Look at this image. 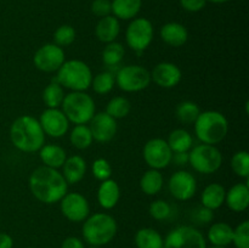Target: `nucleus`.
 Masks as SVG:
<instances>
[{
  "label": "nucleus",
  "instance_id": "c756f323",
  "mask_svg": "<svg viewBox=\"0 0 249 248\" xmlns=\"http://www.w3.org/2000/svg\"><path fill=\"white\" fill-rule=\"evenodd\" d=\"M70 141L78 150H87L94 141L89 126L85 124H78L72 129L70 134Z\"/></svg>",
  "mask_w": 249,
  "mask_h": 248
},
{
  "label": "nucleus",
  "instance_id": "bb28decb",
  "mask_svg": "<svg viewBox=\"0 0 249 248\" xmlns=\"http://www.w3.org/2000/svg\"><path fill=\"white\" fill-rule=\"evenodd\" d=\"M135 245L138 248H163L164 240L155 229L142 228L136 232Z\"/></svg>",
  "mask_w": 249,
  "mask_h": 248
},
{
  "label": "nucleus",
  "instance_id": "e433bc0d",
  "mask_svg": "<svg viewBox=\"0 0 249 248\" xmlns=\"http://www.w3.org/2000/svg\"><path fill=\"white\" fill-rule=\"evenodd\" d=\"M75 40V29L70 24H62L53 33V44L60 48H66Z\"/></svg>",
  "mask_w": 249,
  "mask_h": 248
},
{
  "label": "nucleus",
  "instance_id": "c85d7f7f",
  "mask_svg": "<svg viewBox=\"0 0 249 248\" xmlns=\"http://www.w3.org/2000/svg\"><path fill=\"white\" fill-rule=\"evenodd\" d=\"M140 187L142 192L148 196H155L163 187V175L157 169H148L143 173L140 180Z\"/></svg>",
  "mask_w": 249,
  "mask_h": 248
},
{
  "label": "nucleus",
  "instance_id": "4c0bfd02",
  "mask_svg": "<svg viewBox=\"0 0 249 248\" xmlns=\"http://www.w3.org/2000/svg\"><path fill=\"white\" fill-rule=\"evenodd\" d=\"M150 215L152 216L156 220H167L168 218L172 214V207L168 203L167 201H163V199H156L152 203L150 204Z\"/></svg>",
  "mask_w": 249,
  "mask_h": 248
},
{
  "label": "nucleus",
  "instance_id": "ea45409f",
  "mask_svg": "<svg viewBox=\"0 0 249 248\" xmlns=\"http://www.w3.org/2000/svg\"><path fill=\"white\" fill-rule=\"evenodd\" d=\"M92 175L95 179L100 180V181H105L107 179H111L112 175V167L109 162L105 158H97L92 163Z\"/></svg>",
  "mask_w": 249,
  "mask_h": 248
},
{
  "label": "nucleus",
  "instance_id": "58836bf2",
  "mask_svg": "<svg viewBox=\"0 0 249 248\" xmlns=\"http://www.w3.org/2000/svg\"><path fill=\"white\" fill-rule=\"evenodd\" d=\"M232 243L236 248H249V221L245 220L233 229Z\"/></svg>",
  "mask_w": 249,
  "mask_h": 248
},
{
  "label": "nucleus",
  "instance_id": "4468645a",
  "mask_svg": "<svg viewBox=\"0 0 249 248\" xmlns=\"http://www.w3.org/2000/svg\"><path fill=\"white\" fill-rule=\"evenodd\" d=\"M168 187L175 199L189 201L196 195V177L186 170H178L170 177L169 181H168Z\"/></svg>",
  "mask_w": 249,
  "mask_h": 248
},
{
  "label": "nucleus",
  "instance_id": "9d476101",
  "mask_svg": "<svg viewBox=\"0 0 249 248\" xmlns=\"http://www.w3.org/2000/svg\"><path fill=\"white\" fill-rule=\"evenodd\" d=\"M163 248H207V241L198 229L181 225L168 233Z\"/></svg>",
  "mask_w": 249,
  "mask_h": 248
},
{
  "label": "nucleus",
  "instance_id": "1a4fd4ad",
  "mask_svg": "<svg viewBox=\"0 0 249 248\" xmlns=\"http://www.w3.org/2000/svg\"><path fill=\"white\" fill-rule=\"evenodd\" d=\"M153 26L145 17L134 18L125 32V40L129 48L141 53L151 45L153 40Z\"/></svg>",
  "mask_w": 249,
  "mask_h": 248
},
{
  "label": "nucleus",
  "instance_id": "473e14b6",
  "mask_svg": "<svg viewBox=\"0 0 249 248\" xmlns=\"http://www.w3.org/2000/svg\"><path fill=\"white\" fill-rule=\"evenodd\" d=\"M131 111V104L126 97L116 96L108 101L106 106V113L114 119L125 118Z\"/></svg>",
  "mask_w": 249,
  "mask_h": 248
},
{
  "label": "nucleus",
  "instance_id": "2eb2a0df",
  "mask_svg": "<svg viewBox=\"0 0 249 248\" xmlns=\"http://www.w3.org/2000/svg\"><path fill=\"white\" fill-rule=\"evenodd\" d=\"M43 128L44 134L51 136V138H62L65 134H67L70 128V121L62 109L58 108H46L40 114V118L38 119Z\"/></svg>",
  "mask_w": 249,
  "mask_h": 248
},
{
  "label": "nucleus",
  "instance_id": "393cba45",
  "mask_svg": "<svg viewBox=\"0 0 249 248\" xmlns=\"http://www.w3.org/2000/svg\"><path fill=\"white\" fill-rule=\"evenodd\" d=\"M112 14L118 19H133L140 12L142 0H113Z\"/></svg>",
  "mask_w": 249,
  "mask_h": 248
},
{
  "label": "nucleus",
  "instance_id": "de8ad7c7",
  "mask_svg": "<svg viewBox=\"0 0 249 248\" xmlns=\"http://www.w3.org/2000/svg\"><path fill=\"white\" fill-rule=\"evenodd\" d=\"M207 1L214 2V4H224V2H228L230 1V0H207Z\"/></svg>",
  "mask_w": 249,
  "mask_h": 248
},
{
  "label": "nucleus",
  "instance_id": "f704fd0d",
  "mask_svg": "<svg viewBox=\"0 0 249 248\" xmlns=\"http://www.w3.org/2000/svg\"><path fill=\"white\" fill-rule=\"evenodd\" d=\"M116 79H114L113 73L111 72H100L95 77H92L91 87L94 91L99 95H106L112 91Z\"/></svg>",
  "mask_w": 249,
  "mask_h": 248
},
{
  "label": "nucleus",
  "instance_id": "4be33fe9",
  "mask_svg": "<svg viewBox=\"0 0 249 248\" xmlns=\"http://www.w3.org/2000/svg\"><path fill=\"white\" fill-rule=\"evenodd\" d=\"M121 32V24L119 19L113 15L101 17L95 27V34L101 43L108 44L117 39Z\"/></svg>",
  "mask_w": 249,
  "mask_h": 248
},
{
  "label": "nucleus",
  "instance_id": "f03ea898",
  "mask_svg": "<svg viewBox=\"0 0 249 248\" xmlns=\"http://www.w3.org/2000/svg\"><path fill=\"white\" fill-rule=\"evenodd\" d=\"M10 139L17 150L26 153H34L43 147L45 134L38 119L24 114L15 119L11 124Z\"/></svg>",
  "mask_w": 249,
  "mask_h": 248
},
{
  "label": "nucleus",
  "instance_id": "09e8293b",
  "mask_svg": "<svg viewBox=\"0 0 249 248\" xmlns=\"http://www.w3.org/2000/svg\"><path fill=\"white\" fill-rule=\"evenodd\" d=\"M209 248H228V247H224V246H212V247H209Z\"/></svg>",
  "mask_w": 249,
  "mask_h": 248
},
{
  "label": "nucleus",
  "instance_id": "f257e3e1",
  "mask_svg": "<svg viewBox=\"0 0 249 248\" xmlns=\"http://www.w3.org/2000/svg\"><path fill=\"white\" fill-rule=\"evenodd\" d=\"M29 189L39 202L53 204L60 202L67 194L68 184L62 173L57 169L41 165L32 172L29 177Z\"/></svg>",
  "mask_w": 249,
  "mask_h": 248
},
{
  "label": "nucleus",
  "instance_id": "b1692460",
  "mask_svg": "<svg viewBox=\"0 0 249 248\" xmlns=\"http://www.w3.org/2000/svg\"><path fill=\"white\" fill-rule=\"evenodd\" d=\"M39 157L44 165L58 169L67 159V153H66L65 148L61 146L50 143V145H43V147L39 150Z\"/></svg>",
  "mask_w": 249,
  "mask_h": 248
},
{
  "label": "nucleus",
  "instance_id": "0eeeda50",
  "mask_svg": "<svg viewBox=\"0 0 249 248\" xmlns=\"http://www.w3.org/2000/svg\"><path fill=\"white\" fill-rule=\"evenodd\" d=\"M189 163L196 172L202 174H213L223 164V155L215 145L201 143L189 152Z\"/></svg>",
  "mask_w": 249,
  "mask_h": 248
},
{
  "label": "nucleus",
  "instance_id": "49530a36",
  "mask_svg": "<svg viewBox=\"0 0 249 248\" xmlns=\"http://www.w3.org/2000/svg\"><path fill=\"white\" fill-rule=\"evenodd\" d=\"M14 247V240L9 233L0 232V248H12Z\"/></svg>",
  "mask_w": 249,
  "mask_h": 248
},
{
  "label": "nucleus",
  "instance_id": "a18cd8bd",
  "mask_svg": "<svg viewBox=\"0 0 249 248\" xmlns=\"http://www.w3.org/2000/svg\"><path fill=\"white\" fill-rule=\"evenodd\" d=\"M172 160H174L175 164L185 165L189 163V152H177L173 155Z\"/></svg>",
  "mask_w": 249,
  "mask_h": 248
},
{
  "label": "nucleus",
  "instance_id": "72a5a7b5",
  "mask_svg": "<svg viewBox=\"0 0 249 248\" xmlns=\"http://www.w3.org/2000/svg\"><path fill=\"white\" fill-rule=\"evenodd\" d=\"M124 53H125V50H124L123 45L117 41H112L105 46L104 51H102V61L108 67H116L122 62Z\"/></svg>",
  "mask_w": 249,
  "mask_h": 248
},
{
  "label": "nucleus",
  "instance_id": "f8f14e48",
  "mask_svg": "<svg viewBox=\"0 0 249 248\" xmlns=\"http://www.w3.org/2000/svg\"><path fill=\"white\" fill-rule=\"evenodd\" d=\"M65 61L66 56L63 49L53 43L45 44L39 48L33 57L34 66L45 73L57 72Z\"/></svg>",
  "mask_w": 249,
  "mask_h": 248
},
{
  "label": "nucleus",
  "instance_id": "3c124183",
  "mask_svg": "<svg viewBox=\"0 0 249 248\" xmlns=\"http://www.w3.org/2000/svg\"><path fill=\"white\" fill-rule=\"evenodd\" d=\"M28 248H34V247H28Z\"/></svg>",
  "mask_w": 249,
  "mask_h": 248
},
{
  "label": "nucleus",
  "instance_id": "5701e85b",
  "mask_svg": "<svg viewBox=\"0 0 249 248\" xmlns=\"http://www.w3.org/2000/svg\"><path fill=\"white\" fill-rule=\"evenodd\" d=\"M225 195L226 190L223 185L218 184V182L207 185L201 195L202 206L211 209V211L219 209L225 203Z\"/></svg>",
  "mask_w": 249,
  "mask_h": 248
},
{
  "label": "nucleus",
  "instance_id": "dca6fc26",
  "mask_svg": "<svg viewBox=\"0 0 249 248\" xmlns=\"http://www.w3.org/2000/svg\"><path fill=\"white\" fill-rule=\"evenodd\" d=\"M89 123L92 139L96 140L97 142H108L116 136L117 130H118L117 119L107 114L106 112L95 113Z\"/></svg>",
  "mask_w": 249,
  "mask_h": 248
},
{
  "label": "nucleus",
  "instance_id": "a19ab883",
  "mask_svg": "<svg viewBox=\"0 0 249 248\" xmlns=\"http://www.w3.org/2000/svg\"><path fill=\"white\" fill-rule=\"evenodd\" d=\"M91 12L97 17H105L112 14L111 0H94L91 4Z\"/></svg>",
  "mask_w": 249,
  "mask_h": 248
},
{
  "label": "nucleus",
  "instance_id": "37998d69",
  "mask_svg": "<svg viewBox=\"0 0 249 248\" xmlns=\"http://www.w3.org/2000/svg\"><path fill=\"white\" fill-rule=\"evenodd\" d=\"M213 219V211L211 209L206 208V207L202 206V208L197 209L196 213H195V220L197 223H202V224H207Z\"/></svg>",
  "mask_w": 249,
  "mask_h": 248
},
{
  "label": "nucleus",
  "instance_id": "7ed1b4c3",
  "mask_svg": "<svg viewBox=\"0 0 249 248\" xmlns=\"http://www.w3.org/2000/svg\"><path fill=\"white\" fill-rule=\"evenodd\" d=\"M194 125L197 139L207 145H216L229 133L228 119L219 111L201 112Z\"/></svg>",
  "mask_w": 249,
  "mask_h": 248
},
{
  "label": "nucleus",
  "instance_id": "cd10ccee",
  "mask_svg": "<svg viewBox=\"0 0 249 248\" xmlns=\"http://www.w3.org/2000/svg\"><path fill=\"white\" fill-rule=\"evenodd\" d=\"M167 142L173 153L189 152L191 150L194 140H192L191 134L187 130H185V129H175L169 134Z\"/></svg>",
  "mask_w": 249,
  "mask_h": 248
},
{
  "label": "nucleus",
  "instance_id": "f3484780",
  "mask_svg": "<svg viewBox=\"0 0 249 248\" xmlns=\"http://www.w3.org/2000/svg\"><path fill=\"white\" fill-rule=\"evenodd\" d=\"M181 70L172 62L158 63L151 73V80H153L158 87L165 88V89L177 87L181 80Z\"/></svg>",
  "mask_w": 249,
  "mask_h": 248
},
{
  "label": "nucleus",
  "instance_id": "8fccbe9b",
  "mask_svg": "<svg viewBox=\"0 0 249 248\" xmlns=\"http://www.w3.org/2000/svg\"><path fill=\"white\" fill-rule=\"evenodd\" d=\"M90 248H101V247H97V246H91Z\"/></svg>",
  "mask_w": 249,
  "mask_h": 248
},
{
  "label": "nucleus",
  "instance_id": "a211bd4d",
  "mask_svg": "<svg viewBox=\"0 0 249 248\" xmlns=\"http://www.w3.org/2000/svg\"><path fill=\"white\" fill-rule=\"evenodd\" d=\"M225 203L232 212H245L249 206V186L245 182L233 185L225 195Z\"/></svg>",
  "mask_w": 249,
  "mask_h": 248
},
{
  "label": "nucleus",
  "instance_id": "412c9836",
  "mask_svg": "<svg viewBox=\"0 0 249 248\" xmlns=\"http://www.w3.org/2000/svg\"><path fill=\"white\" fill-rule=\"evenodd\" d=\"M121 198V189L116 180L107 179L101 181L97 190V202L104 209H112Z\"/></svg>",
  "mask_w": 249,
  "mask_h": 248
},
{
  "label": "nucleus",
  "instance_id": "ddd939ff",
  "mask_svg": "<svg viewBox=\"0 0 249 248\" xmlns=\"http://www.w3.org/2000/svg\"><path fill=\"white\" fill-rule=\"evenodd\" d=\"M60 209L62 215L73 223L84 221L90 213L89 202L79 192H67L60 201Z\"/></svg>",
  "mask_w": 249,
  "mask_h": 248
},
{
  "label": "nucleus",
  "instance_id": "aec40b11",
  "mask_svg": "<svg viewBox=\"0 0 249 248\" xmlns=\"http://www.w3.org/2000/svg\"><path fill=\"white\" fill-rule=\"evenodd\" d=\"M160 38L169 46L180 48L186 44L189 39V32L184 24L178 22H168L160 29Z\"/></svg>",
  "mask_w": 249,
  "mask_h": 248
},
{
  "label": "nucleus",
  "instance_id": "20e7f679",
  "mask_svg": "<svg viewBox=\"0 0 249 248\" xmlns=\"http://www.w3.org/2000/svg\"><path fill=\"white\" fill-rule=\"evenodd\" d=\"M118 226L116 219L107 213H95L84 220L82 233L90 246H101L111 242L116 236Z\"/></svg>",
  "mask_w": 249,
  "mask_h": 248
},
{
  "label": "nucleus",
  "instance_id": "c9c22d12",
  "mask_svg": "<svg viewBox=\"0 0 249 248\" xmlns=\"http://www.w3.org/2000/svg\"><path fill=\"white\" fill-rule=\"evenodd\" d=\"M231 168L240 177L248 179L249 177V155L247 151H238L231 158Z\"/></svg>",
  "mask_w": 249,
  "mask_h": 248
},
{
  "label": "nucleus",
  "instance_id": "39448f33",
  "mask_svg": "<svg viewBox=\"0 0 249 248\" xmlns=\"http://www.w3.org/2000/svg\"><path fill=\"white\" fill-rule=\"evenodd\" d=\"M53 80L72 91H85L91 87L92 73L84 61L68 60L58 68L56 79Z\"/></svg>",
  "mask_w": 249,
  "mask_h": 248
},
{
  "label": "nucleus",
  "instance_id": "6e6552de",
  "mask_svg": "<svg viewBox=\"0 0 249 248\" xmlns=\"http://www.w3.org/2000/svg\"><path fill=\"white\" fill-rule=\"evenodd\" d=\"M116 84L125 92H138L146 89L151 83V73L139 65L124 66L114 75Z\"/></svg>",
  "mask_w": 249,
  "mask_h": 248
},
{
  "label": "nucleus",
  "instance_id": "c03bdc74",
  "mask_svg": "<svg viewBox=\"0 0 249 248\" xmlns=\"http://www.w3.org/2000/svg\"><path fill=\"white\" fill-rule=\"evenodd\" d=\"M61 248H85L84 243L80 238L74 237V236H70V237L65 238L62 242Z\"/></svg>",
  "mask_w": 249,
  "mask_h": 248
},
{
  "label": "nucleus",
  "instance_id": "2f4dec72",
  "mask_svg": "<svg viewBox=\"0 0 249 248\" xmlns=\"http://www.w3.org/2000/svg\"><path fill=\"white\" fill-rule=\"evenodd\" d=\"M199 113H201V109H199L198 105L194 101L180 102L175 111L178 121L184 124L195 123L196 119L198 118Z\"/></svg>",
  "mask_w": 249,
  "mask_h": 248
},
{
  "label": "nucleus",
  "instance_id": "9b49d317",
  "mask_svg": "<svg viewBox=\"0 0 249 248\" xmlns=\"http://www.w3.org/2000/svg\"><path fill=\"white\" fill-rule=\"evenodd\" d=\"M143 159L151 169H164L170 164L173 152L168 145L167 140L155 138L148 140L143 146Z\"/></svg>",
  "mask_w": 249,
  "mask_h": 248
},
{
  "label": "nucleus",
  "instance_id": "7c9ffc66",
  "mask_svg": "<svg viewBox=\"0 0 249 248\" xmlns=\"http://www.w3.org/2000/svg\"><path fill=\"white\" fill-rule=\"evenodd\" d=\"M65 90L57 82H51L43 91V101L48 108H58L65 99Z\"/></svg>",
  "mask_w": 249,
  "mask_h": 248
},
{
  "label": "nucleus",
  "instance_id": "6ab92c4d",
  "mask_svg": "<svg viewBox=\"0 0 249 248\" xmlns=\"http://www.w3.org/2000/svg\"><path fill=\"white\" fill-rule=\"evenodd\" d=\"M62 175L68 185L78 184L83 180L87 173V162L82 156H71L65 160L62 167Z\"/></svg>",
  "mask_w": 249,
  "mask_h": 248
},
{
  "label": "nucleus",
  "instance_id": "a878e982",
  "mask_svg": "<svg viewBox=\"0 0 249 248\" xmlns=\"http://www.w3.org/2000/svg\"><path fill=\"white\" fill-rule=\"evenodd\" d=\"M233 228L228 223H215L208 230V241L213 246H229L232 243Z\"/></svg>",
  "mask_w": 249,
  "mask_h": 248
},
{
  "label": "nucleus",
  "instance_id": "423d86ee",
  "mask_svg": "<svg viewBox=\"0 0 249 248\" xmlns=\"http://www.w3.org/2000/svg\"><path fill=\"white\" fill-rule=\"evenodd\" d=\"M61 107L68 121L75 125L89 123L96 109L94 99L85 91H72L65 95Z\"/></svg>",
  "mask_w": 249,
  "mask_h": 248
},
{
  "label": "nucleus",
  "instance_id": "79ce46f5",
  "mask_svg": "<svg viewBox=\"0 0 249 248\" xmlns=\"http://www.w3.org/2000/svg\"><path fill=\"white\" fill-rule=\"evenodd\" d=\"M207 0H180V5L187 12H198L204 9Z\"/></svg>",
  "mask_w": 249,
  "mask_h": 248
}]
</instances>
